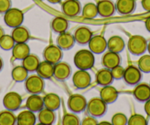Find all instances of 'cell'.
<instances>
[{
    "instance_id": "cell-1",
    "label": "cell",
    "mask_w": 150,
    "mask_h": 125,
    "mask_svg": "<svg viewBox=\"0 0 150 125\" xmlns=\"http://www.w3.org/2000/svg\"><path fill=\"white\" fill-rule=\"evenodd\" d=\"M95 63L94 54L91 50H79L74 54V64L80 70H89L93 66Z\"/></svg>"
},
{
    "instance_id": "cell-2",
    "label": "cell",
    "mask_w": 150,
    "mask_h": 125,
    "mask_svg": "<svg viewBox=\"0 0 150 125\" xmlns=\"http://www.w3.org/2000/svg\"><path fill=\"white\" fill-rule=\"evenodd\" d=\"M146 40L141 35H133L128 41V50L134 55H141L147 50Z\"/></svg>"
},
{
    "instance_id": "cell-3",
    "label": "cell",
    "mask_w": 150,
    "mask_h": 125,
    "mask_svg": "<svg viewBox=\"0 0 150 125\" xmlns=\"http://www.w3.org/2000/svg\"><path fill=\"white\" fill-rule=\"evenodd\" d=\"M24 82L26 90L32 94H39L42 93L45 86L44 79L38 74L30 76Z\"/></svg>"
},
{
    "instance_id": "cell-4",
    "label": "cell",
    "mask_w": 150,
    "mask_h": 125,
    "mask_svg": "<svg viewBox=\"0 0 150 125\" xmlns=\"http://www.w3.org/2000/svg\"><path fill=\"white\" fill-rule=\"evenodd\" d=\"M4 21L6 25L11 28L21 26L24 21V13L18 8H11L5 13Z\"/></svg>"
},
{
    "instance_id": "cell-5",
    "label": "cell",
    "mask_w": 150,
    "mask_h": 125,
    "mask_svg": "<svg viewBox=\"0 0 150 125\" xmlns=\"http://www.w3.org/2000/svg\"><path fill=\"white\" fill-rule=\"evenodd\" d=\"M87 110L90 116L93 117H101L107 111V103L100 97H94L87 103Z\"/></svg>"
},
{
    "instance_id": "cell-6",
    "label": "cell",
    "mask_w": 150,
    "mask_h": 125,
    "mask_svg": "<svg viewBox=\"0 0 150 125\" xmlns=\"http://www.w3.org/2000/svg\"><path fill=\"white\" fill-rule=\"evenodd\" d=\"M86 99L81 94H73L68 100L69 110L74 113H79L84 111L87 107Z\"/></svg>"
},
{
    "instance_id": "cell-7",
    "label": "cell",
    "mask_w": 150,
    "mask_h": 125,
    "mask_svg": "<svg viewBox=\"0 0 150 125\" xmlns=\"http://www.w3.org/2000/svg\"><path fill=\"white\" fill-rule=\"evenodd\" d=\"M43 56L44 60L54 65L61 60L63 51L57 45H50L44 49Z\"/></svg>"
},
{
    "instance_id": "cell-8",
    "label": "cell",
    "mask_w": 150,
    "mask_h": 125,
    "mask_svg": "<svg viewBox=\"0 0 150 125\" xmlns=\"http://www.w3.org/2000/svg\"><path fill=\"white\" fill-rule=\"evenodd\" d=\"M22 98L18 93L11 91L5 94L3 98V105L6 110L15 111L17 110L21 105Z\"/></svg>"
},
{
    "instance_id": "cell-9",
    "label": "cell",
    "mask_w": 150,
    "mask_h": 125,
    "mask_svg": "<svg viewBox=\"0 0 150 125\" xmlns=\"http://www.w3.org/2000/svg\"><path fill=\"white\" fill-rule=\"evenodd\" d=\"M74 85L77 88L83 89L89 86L91 83V77L87 70H80L76 71L72 77Z\"/></svg>"
},
{
    "instance_id": "cell-10",
    "label": "cell",
    "mask_w": 150,
    "mask_h": 125,
    "mask_svg": "<svg viewBox=\"0 0 150 125\" xmlns=\"http://www.w3.org/2000/svg\"><path fill=\"white\" fill-rule=\"evenodd\" d=\"M142 74L141 71L137 67L133 66H129L125 69L123 79L125 83L131 85H135L139 83L141 81Z\"/></svg>"
},
{
    "instance_id": "cell-11",
    "label": "cell",
    "mask_w": 150,
    "mask_h": 125,
    "mask_svg": "<svg viewBox=\"0 0 150 125\" xmlns=\"http://www.w3.org/2000/svg\"><path fill=\"white\" fill-rule=\"evenodd\" d=\"M63 14L69 17L77 16L81 13V5L79 0H66L62 4Z\"/></svg>"
},
{
    "instance_id": "cell-12",
    "label": "cell",
    "mask_w": 150,
    "mask_h": 125,
    "mask_svg": "<svg viewBox=\"0 0 150 125\" xmlns=\"http://www.w3.org/2000/svg\"><path fill=\"white\" fill-rule=\"evenodd\" d=\"M89 49L93 54H102L108 48V41L102 35H95L88 42Z\"/></svg>"
},
{
    "instance_id": "cell-13",
    "label": "cell",
    "mask_w": 150,
    "mask_h": 125,
    "mask_svg": "<svg viewBox=\"0 0 150 125\" xmlns=\"http://www.w3.org/2000/svg\"><path fill=\"white\" fill-rule=\"evenodd\" d=\"M98 14L103 18H108L115 13L116 5L111 0H100L96 4Z\"/></svg>"
},
{
    "instance_id": "cell-14",
    "label": "cell",
    "mask_w": 150,
    "mask_h": 125,
    "mask_svg": "<svg viewBox=\"0 0 150 125\" xmlns=\"http://www.w3.org/2000/svg\"><path fill=\"white\" fill-rule=\"evenodd\" d=\"M71 66L66 62H58L54 65V73L53 76L60 81L67 80L71 75Z\"/></svg>"
},
{
    "instance_id": "cell-15",
    "label": "cell",
    "mask_w": 150,
    "mask_h": 125,
    "mask_svg": "<svg viewBox=\"0 0 150 125\" xmlns=\"http://www.w3.org/2000/svg\"><path fill=\"white\" fill-rule=\"evenodd\" d=\"M92 37H93V32L90 29L86 27H78L74 33L75 42H77L80 45L88 44Z\"/></svg>"
},
{
    "instance_id": "cell-16",
    "label": "cell",
    "mask_w": 150,
    "mask_h": 125,
    "mask_svg": "<svg viewBox=\"0 0 150 125\" xmlns=\"http://www.w3.org/2000/svg\"><path fill=\"white\" fill-rule=\"evenodd\" d=\"M102 63L105 68L110 70L112 68L120 65L121 57L119 53L108 51L102 56Z\"/></svg>"
},
{
    "instance_id": "cell-17",
    "label": "cell",
    "mask_w": 150,
    "mask_h": 125,
    "mask_svg": "<svg viewBox=\"0 0 150 125\" xmlns=\"http://www.w3.org/2000/svg\"><path fill=\"white\" fill-rule=\"evenodd\" d=\"M119 97V92L116 88L111 86L110 85L103 86L100 90V98L108 104H112L116 101Z\"/></svg>"
},
{
    "instance_id": "cell-18",
    "label": "cell",
    "mask_w": 150,
    "mask_h": 125,
    "mask_svg": "<svg viewBox=\"0 0 150 125\" xmlns=\"http://www.w3.org/2000/svg\"><path fill=\"white\" fill-rule=\"evenodd\" d=\"M133 96L138 101L145 102L150 99V85L146 83L137 84L133 90Z\"/></svg>"
},
{
    "instance_id": "cell-19",
    "label": "cell",
    "mask_w": 150,
    "mask_h": 125,
    "mask_svg": "<svg viewBox=\"0 0 150 125\" xmlns=\"http://www.w3.org/2000/svg\"><path fill=\"white\" fill-rule=\"evenodd\" d=\"M116 10L122 15H129L135 9V0H117Z\"/></svg>"
},
{
    "instance_id": "cell-20",
    "label": "cell",
    "mask_w": 150,
    "mask_h": 125,
    "mask_svg": "<svg viewBox=\"0 0 150 125\" xmlns=\"http://www.w3.org/2000/svg\"><path fill=\"white\" fill-rule=\"evenodd\" d=\"M75 44V39L74 35L69 32H64L59 34L57 38V45L62 50H69L74 47Z\"/></svg>"
},
{
    "instance_id": "cell-21",
    "label": "cell",
    "mask_w": 150,
    "mask_h": 125,
    "mask_svg": "<svg viewBox=\"0 0 150 125\" xmlns=\"http://www.w3.org/2000/svg\"><path fill=\"white\" fill-rule=\"evenodd\" d=\"M26 106L28 110L34 113L39 112L44 107V98H42L38 94H32L27 99Z\"/></svg>"
},
{
    "instance_id": "cell-22",
    "label": "cell",
    "mask_w": 150,
    "mask_h": 125,
    "mask_svg": "<svg viewBox=\"0 0 150 125\" xmlns=\"http://www.w3.org/2000/svg\"><path fill=\"white\" fill-rule=\"evenodd\" d=\"M11 35L15 41L16 44L27 43L30 39V32L28 30L21 25L13 28Z\"/></svg>"
},
{
    "instance_id": "cell-23",
    "label": "cell",
    "mask_w": 150,
    "mask_h": 125,
    "mask_svg": "<svg viewBox=\"0 0 150 125\" xmlns=\"http://www.w3.org/2000/svg\"><path fill=\"white\" fill-rule=\"evenodd\" d=\"M36 122V116L31 110H23L16 117L18 125H34Z\"/></svg>"
},
{
    "instance_id": "cell-24",
    "label": "cell",
    "mask_w": 150,
    "mask_h": 125,
    "mask_svg": "<svg viewBox=\"0 0 150 125\" xmlns=\"http://www.w3.org/2000/svg\"><path fill=\"white\" fill-rule=\"evenodd\" d=\"M113 80L111 71L108 69H102L96 74V81L99 85H109L112 84Z\"/></svg>"
},
{
    "instance_id": "cell-25",
    "label": "cell",
    "mask_w": 150,
    "mask_h": 125,
    "mask_svg": "<svg viewBox=\"0 0 150 125\" xmlns=\"http://www.w3.org/2000/svg\"><path fill=\"white\" fill-rule=\"evenodd\" d=\"M44 107L53 110V111H55L60 107L61 100H60V98L57 94L54 93H50L47 94L44 97Z\"/></svg>"
},
{
    "instance_id": "cell-26",
    "label": "cell",
    "mask_w": 150,
    "mask_h": 125,
    "mask_svg": "<svg viewBox=\"0 0 150 125\" xmlns=\"http://www.w3.org/2000/svg\"><path fill=\"white\" fill-rule=\"evenodd\" d=\"M125 43L123 38L119 35H114L108 41V49L109 51L120 53L125 49Z\"/></svg>"
},
{
    "instance_id": "cell-27",
    "label": "cell",
    "mask_w": 150,
    "mask_h": 125,
    "mask_svg": "<svg viewBox=\"0 0 150 125\" xmlns=\"http://www.w3.org/2000/svg\"><path fill=\"white\" fill-rule=\"evenodd\" d=\"M30 54V47L27 43H18L16 44L12 49L13 57L16 60H21L25 58L28 54Z\"/></svg>"
},
{
    "instance_id": "cell-28",
    "label": "cell",
    "mask_w": 150,
    "mask_h": 125,
    "mask_svg": "<svg viewBox=\"0 0 150 125\" xmlns=\"http://www.w3.org/2000/svg\"><path fill=\"white\" fill-rule=\"evenodd\" d=\"M36 72L38 75H39L43 79H50L53 77L54 65L44 60L40 63Z\"/></svg>"
},
{
    "instance_id": "cell-29",
    "label": "cell",
    "mask_w": 150,
    "mask_h": 125,
    "mask_svg": "<svg viewBox=\"0 0 150 125\" xmlns=\"http://www.w3.org/2000/svg\"><path fill=\"white\" fill-rule=\"evenodd\" d=\"M38 119L41 124L44 125H51L55 121V113L53 110L47 108H43L38 115Z\"/></svg>"
},
{
    "instance_id": "cell-30",
    "label": "cell",
    "mask_w": 150,
    "mask_h": 125,
    "mask_svg": "<svg viewBox=\"0 0 150 125\" xmlns=\"http://www.w3.org/2000/svg\"><path fill=\"white\" fill-rule=\"evenodd\" d=\"M39 58L36 55L30 54L22 60V66L29 71V72H34L38 69V67L40 64Z\"/></svg>"
},
{
    "instance_id": "cell-31",
    "label": "cell",
    "mask_w": 150,
    "mask_h": 125,
    "mask_svg": "<svg viewBox=\"0 0 150 125\" xmlns=\"http://www.w3.org/2000/svg\"><path fill=\"white\" fill-rule=\"evenodd\" d=\"M69 27V22L63 17H55L52 21V29L56 33H63L66 32Z\"/></svg>"
},
{
    "instance_id": "cell-32",
    "label": "cell",
    "mask_w": 150,
    "mask_h": 125,
    "mask_svg": "<svg viewBox=\"0 0 150 125\" xmlns=\"http://www.w3.org/2000/svg\"><path fill=\"white\" fill-rule=\"evenodd\" d=\"M28 73L29 71L22 65L17 66L12 70L11 76L14 81L17 83H21L25 81L26 79L28 77Z\"/></svg>"
},
{
    "instance_id": "cell-33",
    "label": "cell",
    "mask_w": 150,
    "mask_h": 125,
    "mask_svg": "<svg viewBox=\"0 0 150 125\" xmlns=\"http://www.w3.org/2000/svg\"><path fill=\"white\" fill-rule=\"evenodd\" d=\"M98 14L97 6L96 4L89 2L85 5L82 10V16L86 19H93L96 18Z\"/></svg>"
},
{
    "instance_id": "cell-34",
    "label": "cell",
    "mask_w": 150,
    "mask_h": 125,
    "mask_svg": "<svg viewBox=\"0 0 150 125\" xmlns=\"http://www.w3.org/2000/svg\"><path fill=\"white\" fill-rule=\"evenodd\" d=\"M16 123V117L11 110L0 112V125H14Z\"/></svg>"
},
{
    "instance_id": "cell-35",
    "label": "cell",
    "mask_w": 150,
    "mask_h": 125,
    "mask_svg": "<svg viewBox=\"0 0 150 125\" xmlns=\"http://www.w3.org/2000/svg\"><path fill=\"white\" fill-rule=\"evenodd\" d=\"M16 42L13 38L12 35L5 34L0 39V48L2 49L5 51L12 50Z\"/></svg>"
},
{
    "instance_id": "cell-36",
    "label": "cell",
    "mask_w": 150,
    "mask_h": 125,
    "mask_svg": "<svg viewBox=\"0 0 150 125\" xmlns=\"http://www.w3.org/2000/svg\"><path fill=\"white\" fill-rule=\"evenodd\" d=\"M138 69L141 72L150 73V54H144L138 60Z\"/></svg>"
},
{
    "instance_id": "cell-37",
    "label": "cell",
    "mask_w": 150,
    "mask_h": 125,
    "mask_svg": "<svg viewBox=\"0 0 150 125\" xmlns=\"http://www.w3.org/2000/svg\"><path fill=\"white\" fill-rule=\"evenodd\" d=\"M62 124L63 125H79L80 124V120L74 113H66L63 116Z\"/></svg>"
},
{
    "instance_id": "cell-38",
    "label": "cell",
    "mask_w": 150,
    "mask_h": 125,
    "mask_svg": "<svg viewBox=\"0 0 150 125\" xmlns=\"http://www.w3.org/2000/svg\"><path fill=\"white\" fill-rule=\"evenodd\" d=\"M127 124L129 125H146L147 121L144 116L140 114H134L128 119Z\"/></svg>"
},
{
    "instance_id": "cell-39",
    "label": "cell",
    "mask_w": 150,
    "mask_h": 125,
    "mask_svg": "<svg viewBox=\"0 0 150 125\" xmlns=\"http://www.w3.org/2000/svg\"><path fill=\"white\" fill-rule=\"evenodd\" d=\"M127 117L122 113L114 114L111 119V124L113 125H126L127 124Z\"/></svg>"
},
{
    "instance_id": "cell-40",
    "label": "cell",
    "mask_w": 150,
    "mask_h": 125,
    "mask_svg": "<svg viewBox=\"0 0 150 125\" xmlns=\"http://www.w3.org/2000/svg\"><path fill=\"white\" fill-rule=\"evenodd\" d=\"M125 69L120 65L110 69L111 74H112L113 79L114 80H121V79L123 78L124 74H125Z\"/></svg>"
},
{
    "instance_id": "cell-41",
    "label": "cell",
    "mask_w": 150,
    "mask_h": 125,
    "mask_svg": "<svg viewBox=\"0 0 150 125\" xmlns=\"http://www.w3.org/2000/svg\"><path fill=\"white\" fill-rule=\"evenodd\" d=\"M11 0H0V13H5L11 8Z\"/></svg>"
},
{
    "instance_id": "cell-42",
    "label": "cell",
    "mask_w": 150,
    "mask_h": 125,
    "mask_svg": "<svg viewBox=\"0 0 150 125\" xmlns=\"http://www.w3.org/2000/svg\"><path fill=\"white\" fill-rule=\"evenodd\" d=\"M81 124L83 125H96L98 124V122L96 121V119H95V117L93 116H86L83 119V120L82 121Z\"/></svg>"
},
{
    "instance_id": "cell-43",
    "label": "cell",
    "mask_w": 150,
    "mask_h": 125,
    "mask_svg": "<svg viewBox=\"0 0 150 125\" xmlns=\"http://www.w3.org/2000/svg\"><path fill=\"white\" fill-rule=\"evenodd\" d=\"M141 5L146 11L150 12V0H141Z\"/></svg>"
},
{
    "instance_id": "cell-44",
    "label": "cell",
    "mask_w": 150,
    "mask_h": 125,
    "mask_svg": "<svg viewBox=\"0 0 150 125\" xmlns=\"http://www.w3.org/2000/svg\"><path fill=\"white\" fill-rule=\"evenodd\" d=\"M144 110H145V113H146L147 116H150V99L145 102V105H144Z\"/></svg>"
},
{
    "instance_id": "cell-45",
    "label": "cell",
    "mask_w": 150,
    "mask_h": 125,
    "mask_svg": "<svg viewBox=\"0 0 150 125\" xmlns=\"http://www.w3.org/2000/svg\"><path fill=\"white\" fill-rule=\"evenodd\" d=\"M145 27L148 32H150V17L147 18L145 21Z\"/></svg>"
},
{
    "instance_id": "cell-46",
    "label": "cell",
    "mask_w": 150,
    "mask_h": 125,
    "mask_svg": "<svg viewBox=\"0 0 150 125\" xmlns=\"http://www.w3.org/2000/svg\"><path fill=\"white\" fill-rule=\"evenodd\" d=\"M47 1L52 4H57V3H60L62 0H47Z\"/></svg>"
},
{
    "instance_id": "cell-47",
    "label": "cell",
    "mask_w": 150,
    "mask_h": 125,
    "mask_svg": "<svg viewBox=\"0 0 150 125\" xmlns=\"http://www.w3.org/2000/svg\"><path fill=\"white\" fill-rule=\"evenodd\" d=\"M4 35H5V30L2 27H0V39Z\"/></svg>"
},
{
    "instance_id": "cell-48",
    "label": "cell",
    "mask_w": 150,
    "mask_h": 125,
    "mask_svg": "<svg viewBox=\"0 0 150 125\" xmlns=\"http://www.w3.org/2000/svg\"><path fill=\"white\" fill-rule=\"evenodd\" d=\"M99 124H100V125H104V124L110 125V124H111L110 122L107 121H102V122H100V123H99Z\"/></svg>"
},
{
    "instance_id": "cell-49",
    "label": "cell",
    "mask_w": 150,
    "mask_h": 125,
    "mask_svg": "<svg viewBox=\"0 0 150 125\" xmlns=\"http://www.w3.org/2000/svg\"><path fill=\"white\" fill-rule=\"evenodd\" d=\"M2 68H3V60L0 57V71H2Z\"/></svg>"
},
{
    "instance_id": "cell-50",
    "label": "cell",
    "mask_w": 150,
    "mask_h": 125,
    "mask_svg": "<svg viewBox=\"0 0 150 125\" xmlns=\"http://www.w3.org/2000/svg\"><path fill=\"white\" fill-rule=\"evenodd\" d=\"M147 50H148L149 53V54H150V41L149 42L148 45H147Z\"/></svg>"
},
{
    "instance_id": "cell-51",
    "label": "cell",
    "mask_w": 150,
    "mask_h": 125,
    "mask_svg": "<svg viewBox=\"0 0 150 125\" xmlns=\"http://www.w3.org/2000/svg\"><path fill=\"white\" fill-rule=\"evenodd\" d=\"M149 85H150V83H149Z\"/></svg>"
}]
</instances>
